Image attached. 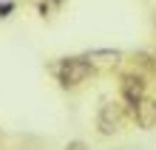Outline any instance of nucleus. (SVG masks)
Masks as SVG:
<instances>
[{"label": "nucleus", "instance_id": "7ed1b4c3", "mask_svg": "<svg viewBox=\"0 0 156 150\" xmlns=\"http://www.w3.org/2000/svg\"><path fill=\"white\" fill-rule=\"evenodd\" d=\"M119 125H122V108L114 105V102L102 105V110H99V130L108 136L114 130H119Z\"/></svg>", "mask_w": 156, "mask_h": 150}, {"label": "nucleus", "instance_id": "f257e3e1", "mask_svg": "<svg viewBox=\"0 0 156 150\" xmlns=\"http://www.w3.org/2000/svg\"><path fill=\"white\" fill-rule=\"evenodd\" d=\"M51 71H54V77L60 79L62 88H77L80 82H85L91 74H94V65L85 57H66V60L54 62Z\"/></svg>", "mask_w": 156, "mask_h": 150}, {"label": "nucleus", "instance_id": "f03ea898", "mask_svg": "<svg viewBox=\"0 0 156 150\" xmlns=\"http://www.w3.org/2000/svg\"><path fill=\"white\" fill-rule=\"evenodd\" d=\"M119 91H122V99L128 102V108H136L139 102L145 99V93H148V88H145V79L139 77V74H125L122 82H119Z\"/></svg>", "mask_w": 156, "mask_h": 150}, {"label": "nucleus", "instance_id": "423d86ee", "mask_svg": "<svg viewBox=\"0 0 156 150\" xmlns=\"http://www.w3.org/2000/svg\"><path fill=\"white\" fill-rule=\"evenodd\" d=\"M14 12V0H3V3H0V17H9Z\"/></svg>", "mask_w": 156, "mask_h": 150}, {"label": "nucleus", "instance_id": "6e6552de", "mask_svg": "<svg viewBox=\"0 0 156 150\" xmlns=\"http://www.w3.org/2000/svg\"><path fill=\"white\" fill-rule=\"evenodd\" d=\"M54 3H62V0H54Z\"/></svg>", "mask_w": 156, "mask_h": 150}, {"label": "nucleus", "instance_id": "20e7f679", "mask_svg": "<svg viewBox=\"0 0 156 150\" xmlns=\"http://www.w3.org/2000/svg\"><path fill=\"white\" fill-rule=\"evenodd\" d=\"M85 60L94 65H105V68H111V65H116L119 60H122V51H114V48H94L85 54Z\"/></svg>", "mask_w": 156, "mask_h": 150}, {"label": "nucleus", "instance_id": "39448f33", "mask_svg": "<svg viewBox=\"0 0 156 150\" xmlns=\"http://www.w3.org/2000/svg\"><path fill=\"white\" fill-rule=\"evenodd\" d=\"M133 116H136V122H139L142 127H153L156 125V102L142 99L139 105L133 108Z\"/></svg>", "mask_w": 156, "mask_h": 150}, {"label": "nucleus", "instance_id": "0eeeda50", "mask_svg": "<svg viewBox=\"0 0 156 150\" xmlns=\"http://www.w3.org/2000/svg\"><path fill=\"white\" fill-rule=\"evenodd\" d=\"M66 150H85V147H82V145H80V142H71V145H68V147H66Z\"/></svg>", "mask_w": 156, "mask_h": 150}]
</instances>
